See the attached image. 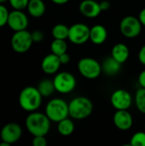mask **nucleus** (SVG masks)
Returning <instances> with one entry per match:
<instances>
[{
    "instance_id": "nucleus-1",
    "label": "nucleus",
    "mask_w": 145,
    "mask_h": 146,
    "mask_svg": "<svg viewBox=\"0 0 145 146\" xmlns=\"http://www.w3.org/2000/svg\"><path fill=\"white\" fill-rule=\"evenodd\" d=\"M50 122L45 113L33 111L26 116L25 125L28 133L33 137L46 136L50 130Z\"/></svg>"
},
{
    "instance_id": "nucleus-2",
    "label": "nucleus",
    "mask_w": 145,
    "mask_h": 146,
    "mask_svg": "<svg viewBox=\"0 0 145 146\" xmlns=\"http://www.w3.org/2000/svg\"><path fill=\"white\" fill-rule=\"evenodd\" d=\"M43 96L37 87L26 86L19 94V104L21 108L27 112L37 111L42 104Z\"/></svg>"
},
{
    "instance_id": "nucleus-3",
    "label": "nucleus",
    "mask_w": 145,
    "mask_h": 146,
    "mask_svg": "<svg viewBox=\"0 0 145 146\" xmlns=\"http://www.w3.org/2000/svg\"><path fill=\"white\" fill-rule=\"evenodd\" d=\"M69 116L74 120H84L93 111V104L90 98L83 96L76 97L68 103Z\"/></svg>"
},
{
    "instance_id": "nucleus-4",
    "label": "nucleus",
    "mask_w": 145,
    "mask_h": 146,
    "mask_svg": "<svg viewBox=\"0 0 145 146\" xmlns=\"http://www.w3.org/2000/svg\"><path fill=\"white\" fill-rule=\"evenodd\" d=\"M45 115L52 122H59L69 116L68 104L62 98H52L45 106Z\"/></svg>"
},
{
    "instance_id": "nucleus-5",
    "label": "nucleus",
    "mask_w": 145,
    "mask_h": 146,
    "mask_svg": "<svg viewBox=\"0 0 145 146\" xmlns=\"http://www.w3.org/2000/svg\"><path fill=\"white\" fill-rule=\"evenodd\" d=\"M79 73L85 79L95 80L100 76L103 72L102 64L92 57L81 58L77 65Z\"/></svg>"
},
{
    "instance_id": "nucleus-6",
    "label": "nucleus",
    "mask_w": 145,
    "mask_h": 146,
    "mask_svg": "<svg viewBox=\"0 0 145 146\" xmlns=\"http://www.w3.org/2000/svg\"><path fill=\"white\" fill-rule=\"evenodd\" d=\"M53 82L56 92L61 94L71 93L77 86V80L74 75L66 71L56 73L53 79Z\"/></svg>"
},
{
    "instance_id": "nucleus-7",
    "label": "nucleus",
    "mask_w": 145,
    "mask_h": 146,
    "mask_svg": "<svg viewBox=\"0 0 145 146\" xmlns=\"http://www.w3.org/2000/svg\"><path fill=\"white\" fill-rule=\"evenodd\" d=\"M33 43L32 33L26 30L15 32L11 37L10 44L13 50L16 53L22 54L27 52Z\"/></svg>"
},
{
    "instance_id": "nucleus-8",
    "label": "nucleus",
    "mask_w": 145,
    "mask_h": 146,
    "mask_svg": "<svg viewBox=\"0 0 145 146\" xmlns=\"http://www.w3.org/2000/svg\"><path fill=\"white\" fill-rule=\"evenodd\" d=\"M143 25L138 17L134 15L125 16L120 23V31L121 34L127 38H135L139 36Z\"/></svg>"
},
{
    "instance_id": "nucleus-9",
    "label": "nucleus",
    "mask_w": 145,
    "mask_h": 146,
    "mask_svg": "<svg viewBox=\"0 0 145 146\" xmlns=\"http://www.w3.org/2000/svg\"><path fill=\"white\" fill-rule=\"evenodd\" d=\"M90 29L91 28L84 23H75L69 27L68 38L73 44H84L90 40Z\"/></svg>"
},
{
    "instance_id": "nucleus-10",
    "label": "nucleus",
    "mask_w": 145,
    "mask_h": 146,
    "mask_svg": "<svg viewBox=\"0 0 145 146\" xmlns=\"http://www.w3.org/2000/svg\"><path fill=\"white\" fill-rule=\"evenodd\" d=\"M133 102L132 94L125 89H117L110 96V103L116 110H128Z\"/></svg>"
},
{
    "instance_id": "nucleus-11",
    "label": "nucleus",
    "mask_w": 145,
    "mask_h": 146,
    "mask_svg": "<svg viewBox=\"0 0 145 146\" xmlns=\"http://www.w3.org/2000/svg\"><path fill=\"white\" fill-rule=\"evenodd\" d=\"M22 135L21 127L15 122L7 123L3 127L0 132L1 140L9 144L10 145L16 143Z\"/></svg>"
},
{
    "instance_id": "nucleus-12",
    "label": "nucleus",
    "mask_w": 145,
    "mask_h": 146,
    "mask_svg": "<svg viewBox=\"0 0 145 146\" xmlns=\"http://www.w3.org/2000/svg\"><path fill=\"white\" fill-rule=\"evenodd\" d=\"M28 17L22 10L14 9L9 12L7 25L14 32L26 30L28 27Z\"/></svg>"
},
{
    "instance_id": "nucleus-13",
    "label": "nucleus",
    "mask_w": 145,
    "mask_h": 146,
    "mask_svg": "<svg viewBox=\"0 0 145 146\" xmlns=\"http://www.w3.org/2000/svg\"><path fill=\"white\" fill-rule=\"evenodd\" d=\"M113 121L116 128L121 131H128L133 125V118L128 110H116L113 117Z\"/></svg>"
},
{
    "instance_id": "nucleus-14",
    "label": "nucleus",
    "mask_w": 145,
    "mask_h": 146,
    "mask_svg": "<svg viewBox=\"0 0 145 146\" xmlns=\"http://www.w3.org/2000/svg\"><path fill=\"white\" fill-rule=\"evenodd\" d=\"M80 14L89 19L97 18L102 12L100 3L96 0H83L79 5Z\"/></svg>"
},
{
    "instance_id": "nucleus-15",
    "label": "nucleus",
    "mask_w": 145,
    "mask_h": 146,
    "mask_svg": "<svg viewBox=\"0 0 145 146\" xmlns=\"http://www.w3.org/2000/svg\"><path fill=\"white\" fill-rule=\"evenodd\" d=\"M61 65L62 63L60 62L59 56L53 53L46 55L41 62L42 71L49 75L56 74V73H58Z\"/></svg>"
},
{
    "instance_id": "nucleus-16",
    "label": "nucleus",
    "mask_w": 145,
    "mask_h": 146,
    "mask_svg": "<svg viewBox=\"0 0 145 146\" xmlns=\"http://www.w3.org/2000/svg\"><path fill=\"white\" fill-rule=\"evenodd\" d=\"M108 38V31L106 27L103 25L97 24L91 27L90 29V41L96 44H103Z\"/></svg>"
},
{
    "instance_id": "nucleus-17",
    "label": "nucleus",
    "mask_w": 145,
    "mask_h": 146,
    "mask_svg": "<svg viewBox=\"0 0 145 146\" xmlns=\"http://www.w3.org/2000/svg\"><path fill=\"white\" fill-rule=\"evenodd\" d=\"M129 56L130 50L126 44L123 43H117L113 46L111 50V56L120 63H125L129 58Z\"/></svg>"
},
{
    "instance_id": "nucleus-18",
    "label": "nucleus",
    "mask_w": 145,
    "mask_h": 146,
    "mask_svg": "<svg viewBox=\"0 0 145 146\" xmlns=\"http://www.w3.org/2000/svg\"><path fill=\"white\" fill-rule=\"evenodd\" d=\"M121 65L122 64L117 62L115 58H113L112 56H109L103 61L102 64L103 72L109 76H115L120 73L121 69Z\"/></svg>"
},
{
    "instance_id": "nucleus-19",
    "label": "nucleus",
    "mask_w": 145,
    "mask_h": 146,
    "mask_svg": "<svg viewBox=\"0 0 145 146\" xmlns=\"http://www.w3.org/2000/svg\"><path fill=\"white\" fill-rule=\"evenodd\" d=\"M26 9L32 17L39 18L45 13L46 6L43 0H29Z\"/></svg>"
},
{
    "instance_id": "nucleus-20",
    "label": "nucleus",
    "mask_w": 145,
    "mask_h": 146,
    "mask_svg": "<svg viewBox=\"0 0 145 146\" xmlns=\"http://www.w3.org/2000/svg\"><path fill=\"white\" fill-rule=\"evenodd\" d=\"M75 129V126L72 119H69L68 117L62 120L61 121L57 122V131L60 135L68 137L70 136Z\"/></svg>"
},
{
    "instance_id": "nucleus-21",
    "label": "nucleus",
    "mask_w": 145,
    "mask_h": 146,
    "mask_svg": "<svg viewBox=\"0 0 145 146\" xmlns=\"http://www.w3.org/2000/svg\"><path fill=\"white\" fill-rule=\"evenodd\" d=\"M37 88L39 91L40 94L43 96V98L50 97L56 92V88H55L53 80H48V79L42 80L38 83Z\"/></svg>"
},
{
    "instance_id": "nucleus-22",
    "label": "nucleus",
    "mask_w": 145,
    "mask_h": 146,
    "mask_svg": "<svg viewBox=\"0 0 145 146\" xmlns=\"http://www.w3.org/2000/svg\"><path fill=\"white\" fill-rule=\"evenodd\" d=\"M69 27L65 24L59 23L53 27L51 30V34L54 38L57 39H67L68 37Z\"/></svg>"
},
{
    "instance_id": "nucleus-23",
    "label": "nucleus",
    "mask_w": 145,
    "mask_h": 146,
    "mask_svg": "<svg viewBox=\"0 0 145 146\" xmlns=\"http://www.w3.org/2000/svg\"><path fill=\"white\" fill-rule=\"evenodd\" d=\"M50 50H51V53H53L58 56H61L62 54L67 52L68 44H67L65 39L54 38V40L50 44Z\"/></svg>"
},
{
    "instance_id": "nucleus-24",
    "label": "nucleus",
    "mask_w": 145,
    "mask_h": 146,
    "mask_svg": "<svg viewBox=\"0 0 145 146\" xmlns=\"http://www.w3.org/2000/svg\"><path fill=\"white\" fill-rule=\"evenodd\" d=\"M134 103L138 110L145 115V88L140 87L137 90L134 97Z\"/></svg>"
},
{
    "instance_id": "nucleus-25",
    "label": "nucleus",
    "mask_w": 145,
    "mask_h": 146,
    "mask_svg": "<svg viewBox=\"0 0 145 146\" xmlns=\"http://www.w3.org/2000/svg\"><path fill=\"white\" fill-rule=\"evenodd\" d=\"M130 145L132 146H145L144 132L140 131L135 133L130 139Z\"/></svg>"
},
{
    "instance_id": "nucleus-26",
    "label": "nucleus",
    "mask_w": 145,
    "mask_h": 146,
    "mask_svg": "<svg viewBox=\"0 0 145 146\" xmlns=\"http://www.w3.org/2000/svg\"><path fill=\"white\" fill-rule=\"evenodd\" d=\"M9 15V12L8 9L3 3H0V27H3L7 25Z\"/></svg>"
},
{
    "instance_id": "nucleus-27",
    "label": "nucleus",
    "mask_w": 145,
    "mask_h": 146,
    "mask_svg": "<svg viewBox=\"0 0 145 146\" xmlns=\"http://www.w3.org/2000/svg\"><path fill=\"white\" fill-rule=\"evenodd\" d=\"M9 3L14 9L22 10L26 9L29 0H9Z\"/></svg>"
},
{
    "instance_id": "nucleus-28",
    "label": "nucleus",
    "mask_w": 145,
    "mask_h": 146,
    "mask_svg": "<svg viewBox=\"0 0 145 146\" xmlns=\"http://www.w3.org/2000/svg\"><path fill=\"white\" fill-rule=\"evenodd\" d=\"M32 144L33 146H46L47 140L45 136H34Z\"/></svg>"
},
{
    "instance_id": "nucleus-29",
    "label": "nucleus",
    "mask_w": 145,
    "mask_h": 146,
    "mask_svg": "<svg viewBox=\"0 0 145 146\" xmlns=\"http://www.w3.org/2000/svg\"><path fill=\"white\" fill-rule=\"evenodd\" d=\"M32 38L33 42L39 43L44 39V33L40 30H35L32 33Z\"/></svg>"
},
{
    "instance_id": "nucleus-30",
    "label": "nucleus",
    "mask_w": 145,
    "mask_h": 146,
    "mask_svg": "<svg viewBox=\"0 0 145 146\" xmlns=\"http://www.w3.org/2000/svg\"><path fill=\"white\" fill-rule=\"evenodd\" d=\"M138 61L139 62L145 66V44H144L141 49L139 50L138 51Z\"/></svg>"
},
{
    "instance_id": "nucleus-31",
    "label": "nucleus",
    "mask_w": 145,
    "mask_h": 146,
    "mask_svg": "<svg viewBox=\"0 0 145 146\" xmlns=\"http://www.w3.org/2000/svg\"><path fill=\"white\" fill-rule=\"evenodd\" d=\"M59 59H60L62 65H66L70 62V56L67 52H65V53L62 54L61 56H59Z\"/></svg>"
},
{
    "instance_id": "nucleus-32",
    "label": "nucleus",
    "mask_w": 145,
    "mask_h": 146,
    "mask_svg": "<svg viewBox=\"0 0 145 146\" xmlns=\"http://www.w3.org/2000/svg\"><path fill=\"white\" fill-rule=\"evenodd\" d=\"M138 81L140 87L145 88V69L141 71V73L139 74L138 78Z\"/></svg>"
},
{
    "instance_id": "nucleus-33",
    "label": "nucleus",
    "mask_w": 145,
    "mask_h": 146,
    "mask_svg": "<svg viewBox=\"0 0 145 146\" xmlns=\"http://www.w3.org/2000/svg\"><path fill=\"white\" fill-rule=\"evenodd\" d=\"M110 6H111L110 2L108 0H103L102 2H100V7L102 9V11H106V10L109 9Z\"/></svg>"
},
{
    "instance_id": "nucleus-34",
    "label": "nucleus",
    "mask_w": 145,
    "mask_h": 146,
    "mask_svg": "<svg viewBox=\"0 0 145 146\" xmlns=\"http://www.w3.org/2000/svg\"><path fill=\"white\" fill-rule=\"evenodd\" d=\"M138 17L141 24L143 25V27H145V8L141 9V11L139 12V15H138Z\"/></svg>"
},
{
    "instance_id": "nucleus-35",
    "label": "nucleus",
    "mask_w": 145,
    "mask_h": 146,
    "mask_svg": "<svg viewBox=\"0 0 145 146\" xmlns=\"http://www.w3.org/2000/svg\"><path fill=\"white\" fill-rule=\"evenodd\" d=\"M51 2L57 5H63L69 2V0H51Z\"/></svg>"
},
{
    "instance_id": "nucleus-36",
    "label": "nucleus",
    "mask_w": 145,
    "mask_h": 146,
    "mask_svg": "<svg viewBox=\"0 0 145 146\" xmlns=\"http://www.w3.org/2000/svg\"><path fill=\"white\" fill-rule=\"evenodd\" d=\"M6 1H9V0H0V3H3Z\"/></svg>"
}]
</instances>
